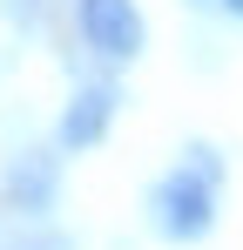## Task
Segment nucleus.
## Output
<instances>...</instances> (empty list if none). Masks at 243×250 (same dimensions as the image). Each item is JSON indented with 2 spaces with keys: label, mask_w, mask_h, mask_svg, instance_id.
I'll list each match as a JSON object with an SVG mask.
<instances>
[{
  "label": "nucleus",
  "mask_w": 243,
  "mask_h": 250,
  "mask_svg": "<svg viewBox=\"0 0 243 250\" xmlns=\"http://www.w3.org/2000/svg\"><path fill=\"white\" fill-rule=\"evenodd\" d=\"M75 21H81V41L101 61H135L142 54V14H135V0H75Z\"/></svg>",
  "instance_id": "obj_2"
},
{
  "label": "nucleus",
  "mask_w": 243,
  "mask_h": 250,
  "mask_svg": "<svg viewBox=\"0 0 243 250\" xmlns=\"http://www.w3.org/2000/svg\"><path fill=\"white\" fill-rule=\"evenodd\" d=\"M189 7H216V0H189Z\"/></svg>",
  "instance_id": "obj_6"
},
{
  "label": "nucleus",
  "mask_w": 243,
  "mask_h": 250,
  "mask_svg": "<svg viewBox=\"0 0 243 250\" xmlns=\"http://www.w3.org/2000/svg\"><path fill=\"white\" fill-rule=\"evenodd\" d=\"M216 183H223V156L209 142H189V156L149 189V223L169 244H202L216 223Z\"/></svg>",
  "instance_id": "obj_1"
},
{
  "label": "nucleus",
  "mask_w": 243,
  "mask_h": 250,
  "mask_svg": "<svg viewBox=\"0 0 243 250\" xmlns=\"http://www.w3.org/2000/svg\"><path fill=\"white\" fill-rule=\"evenodd\" d=\"M216 7H223V14H237V21H243V0H216Z\"/></svg>",
  "instance_id": "obj_5"
},
{
  "label": "nucleus",
  "mask_w": 243,
  "mask_h": 250,
  "mask_svg": "<svg viewBox=\"0 0 243 250\" xmlns=\"http://www.w3.org/2000/svg\"><path fill=\"white\" fill-rule=\"evenodd\" d=\"M115 102H122V95L108 82L81 88L75 102H68V115H61V135H54V142H61V149H95V142L108 135V122H115Z\"/></svg>",
  "instance_id": "obj_4"
},
{
  "label": "nucleus",
  "mask_w": 243,
  "mask_h": 250,
  "mask_svg": "<svg viewBox=\"0 0 243 250\" xmlns=\"http://www.w3.org/2000/svg\"><path fill=\"white\" fill-rule=\"evenodd\" d=\"M54 189H61V156H54V149L14 156V169H7V203L20 209V216H47V209H54Z\"/></svg>",
  "instance_id": "obj_3"
}]
</instances>
